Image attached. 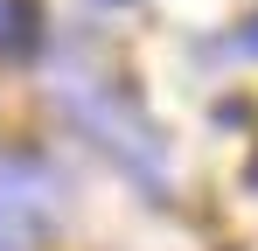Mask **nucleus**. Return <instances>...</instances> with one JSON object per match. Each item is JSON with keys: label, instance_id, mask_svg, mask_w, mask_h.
<instances>
[{"label": "nucleus", "instance_id": "obj_1", "mask_svg": "<svg viewBox=\"0 0 258 251\" xmlns=\"http://www.w3.org/2000/svg\"><path fill=\"white\" fill-rule=\"evenodd\" d=\"M56 105L70 112V126L84 133L98 154H112V161L140 174L147 189H168V154H161V133L154 119L133 105L126 91H112V84H91V77H63L56 84Z\"/></svg>", "mask_w": 258, "mask_h": 251}, {"label": "nucleus", "instance_id": "obj_3", "mask_svg": "<svg viewBox=\"0 0 258 251\" xmlns=\"http://www.w3.org/2000/svg\"><path fill=\"white\" fill-rule=\"evenodd\" d=\"M35 49V0H0V56Z\"/></svg>", "mask_w": 258, "mask_h": 251}, {"label": "nucleus", "instance_id": "obj_4", "mask_svg": "<svg viewBox=\"0 0 258 251\" xmlns=\"http://www.w3.org/2000/svg\"><path fill=\"white\" fill-rule=\"evenodd\" d=\"M237 49H244V56H258V28H244V35H237Z\"/></svg>", "mask_w": 258, "mask_h": 251}, {"label": "nucleus", "instance_id": "obj_2", "mask_svg": "<svg viewBox=\"0 0 258 251\" xmlns=\"http://www.w3.org/2000/svg\"><path fill=\"white\" fill-rule=\"evenodd\" d=\"M56 174L28 154H0V251H35L56 216Z\"/></svg>", "mask_w": 258, "mask_h": 251}]
</instances>
